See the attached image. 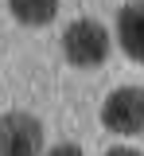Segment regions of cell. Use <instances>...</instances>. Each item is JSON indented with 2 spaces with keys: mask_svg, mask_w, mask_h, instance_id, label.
I'll use <instances>...</instances> for the list:
<instances>
[{
  "mask_svg": "<svg viewBox=\"0 0 144 156\" xmlns=\"http://www.w3.org/2000/svg\"><path fill=\"white\" fill-rule=\"evenodd\" d=\"M109 47H113V35L105 31V23L98 20H74L66 31H62V55L70 58L74 66L82 70H94L109 58Z\"/></svg>",
  "mask_w": 144,
  "mask_h": 156,
  "instance_id": "1",
  "label": "cell"
},
{
  "mask_svg": "<svg viewBox=\"0 0 144 156\" xmlns=\"http://www.w3.org/2000/svg\"><path fill=\"white\" fill-rule=\"evenodd\" d=\"M43 156H82V148H78L74 140H62V144H51Z\"/></svg>",
  "mask_w": 144,
  "mask_h": 156,
  "instance_id": "6",
  "label": "cell"
},
{
  "mask_svg": "<svg viewBox=\"0 0 144 156\" xmlns=\"http://www.w3.org/2000/svg\"><path fill=\"white\" fill-rule=\"evenodd\" d=\"M0 156H43V121L27 109L0 113Z\"/></svg>",
  "mask_w": 144,
  "mask_h": 156,
  "instance_id": "2",
  "label": "cell"
},
{
  "mask_svg": "<svg viewBox=\"0 0 144 156\" xmlns=\"http://www.w3.org/2000/svg\"><path fill=\"white\" fill-rule=\"evenodd\" d=\"M101 125L117 136L144 133V90L140 86H117L101 105Z\"/></svg>",
  "mask_w": 144,
  "mask_h": 156,
  "instance_id": "3",
  "label": "cell"
},
{
  "mask_svg": "<svg viewBox=\"0 0 144 156\" xmlns=\"http://www.w3.org/2000/svg\"><path fill=\"white\" fill-rule=\"evenodd\" d=\"M105 156H140L136 148H125V144H117V148H105Z\"/></svg>",
  "mask_w": 144,
  "mask_h": 156,
  "instance_id": "7",
  "label": "cell"
},
{
  "mask_svg": "<svg viewBox=\"0 0 144 156\" xmlns=\"http://www.w3.org/2000/svg\"><path fill=\"white\" fill-rule=\"evenodd\" d=\"M8 12L27 27H43L59 16V0H8Z\"/></svg>",
  "mask_w": 144,
  "mask_h": 156,
  "instance_id": "5",
  "label": "cell"
},
{
  "mask_svg": "<svg viewBox=\"0 0 144 156\" xmlns=\"http://www.w3.org/2000/svg\"><path fill=\"white\" fill-rule=\"evenodd\" d=\"M117 43L132 62L144 66V0H132L117 12Z\"/></svg>",
  "mask_w": 144,
  "mask_h": 156,
  "instance_id": "4",
  "label": "cell"
}]
</instances>
